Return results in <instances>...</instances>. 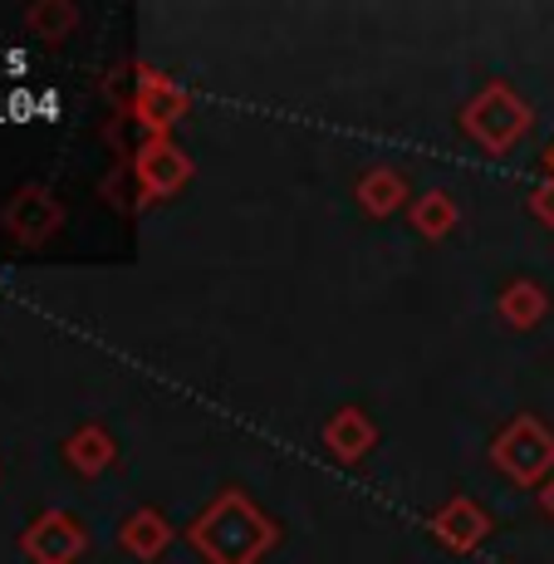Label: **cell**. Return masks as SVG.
Listing matches in <instances>:
<instances>
[{
    "label": "cell",
    "mask_w": 554,
    "mask_h": 564,
    "mask_svg": "<svg viewBox=\"0 0 554 564\" xmlns=\"http://www.w3.org/2000/svg\"><path fill=\"white\" fill-rule=\"evenodd\" d=\"M187 545L206 564H265L280 545V520H270L265 506L241 486H226L192 516Z\"/></svg>",
    "instance_id": "obj_1"
},
{
    "label": "cell",
    "mask_w": 554,
    "mask_h": 564,
    "mask_svg": "<svg viewBox=\"0 0 554 564\" xmlns=\"http://www.w3.org/2000/svg\"><path fill=\"white\" fill-rule=\"evenodd\" d=\"M530 128H535V108L520 99L506 79H491L461 108V133L471 138L476 148H486L491 158H506L510 148H520Z\"/></svg>",
    "instance_id": "obj_2"
},
{
    "label": "cell",
    "mask_w": 554,
    "mask_h": 564,
    "mask_svg": "<svg viewBox=\"0 0 554 564\" xmlns=\"http://www.w3.org/2000/svg\"><path fill=\"white\" fill-rule=\"evenodd\" d=\"M491 466L520 491H540L554 476V427L540 422L535 412L510 417L491 437Z\"/></svg>",
    "instance_id": "obj_3"
},
{
    "label": "cell",
    "mask_w": 554,
    "mask_h": 564,
    "mask_svg": "<svg viewBox=\"0 0 554 564\" xmlns=\"http://www.w3.org/2000/svg\"><path fill=\"white\" fill-rule=\"evenodd\" d=\"M113 99L138 128H143V138L172 133V128L187 118V108H192V94L182 89L172 74H162L157 64H148V59L128 64V89L113 94Z\"/></svg>",
    "instance_id": "obj_4"
},
{
    "label": "cell",
    "mask_w": 554,
    "mask_h": 564,
    "mask_svg": "<svg viewBox=\"0 0 554 564\" xmlns=\"http://www.w3.org/2000/svg\"><path fill=\"white\" fill-rule=\"evenodd\" d=\"M192 172H197V162L187 158V148H182L172 133L143 138V143L133 148V158H128V177H133V197L138 202L177 197V192L192 182Z\"/></svg>",
    "instance_id": "obj_5"
},
{
    "label": "cell",
    "mask_w": 554,
    "mask_h": 564,
    "mask_svg": "<svg viewBox=\"0 0 554 564\" xmlns=\"http://www.w3.org/2000/svg\"><path fill=\"white\" fill-rule=\"evenodd\" d=\"M491 530H496L491 511L481 501H471V496H447L427 520V535L452 555H476L491 540Z\"/></svg>",
    "instance_id": "obj_6"
},
{
    "label": "cell",
    "mask_w": 554,
    "mask_h": 564,
    "mask_svg": "<svg viewBox=\"0 0 554 564\" xmlns=\"http://www.w3.org/2000/svg\"><path fill=\"white\" fill-rule=\"evenodd\" d=\"M20 550L30 555V564H79L84 550H89V530L69 511H45L25 525Z\"/></svg>",
    "instance_id": "obj_7"
},
{
    "label": "cell",
    "mask_w": 554,
    "mask_h": 564,
    "mask_svg": "<svg viewBox=\"0 0 554 564\" xmlns=\"http://www.w3.org/2000/svg\"><path fill=\"white\" fill-rule=\"evenodd\" d=\"M0 226H6L10 236H15L20 246H45L59 236V226H64V206L59 197H54L50 187H20L15 197L6 202V212H0Z\"/></svg>",
    "instance_id": "obj_8"
},
{
    "label": "cell",
    "mask_w": 554,
    "mask_h": 564,
    "mask_svg": "<svg viewBox=\"0 0 554 564\" xmlns=\"http://www.w3.org/2000/svg\"><path fill=\"white\" fill-rule=\"evenodd\" d=\"M319 437H324V447H329V457H339L344 466H354V462H363L368 452L378 447V422L368 417L363 408L349 403V408H339L329 422H324Z\"/></svg>",
    "instance_id": "obj_9"
},
{
    "label": "cell",
    "mask_w": 554,
    "mask_h": 564,
    "mask_svg": "<svg viewBox=\"0 0 554 564\" xmlns=\"http://www.w3.org/2000/svg\"><path fill=\"white\" fill-rule=\"evenodd\" d=\"M172 540H177V525H172V520L162 516L157 506H138V511L128 516L123 525H118V545H123L133 560H143V564L167 555Z\"/></svg>",
    "instance_id": "obj_10"
},
{
    "label": "cell",
    "mask_w": 554,
    "mask_h": 564,
    "mask_svg": "<svg viewBox=\"0 0 554 564\" xmlns=\"http://www.w3.org/2000/svg\"><path fill=\"white\" fill-rule=\"evenodd\" d=\"M64 462L74 466L79 476H104L108 466L118 462V442H113V432L108 427H99V422H84V427H74L69 437H64Z\"/></svg>",
    "instance_id": "obj_11"
},
{
    "label": "cell",
    "mask_w": 554,
    "mask_h": 564,
    "mask_svg": "<svg viewBox=\"0 0 554 564\" xmlns=\"http://www.w3.org/2000/svg\"><path fill=\"white\" fill-rule=\"evenodd\" d=\"M354 197L358 206H363L373 221H388V216H398L408 206V177L398 167H368L363 177H358V187H354Z\"/></svg>",
    "instance_id": "obj_12"
},
{
    "label": "cell",
    "mask_w": 554,
    "mask_h": 564,
    "mask_svg": "<svg viewBox=\"0 0 554 564\" xmlns=\"http://www.w3.org/2000/svg\"><path fill=\"white\" fill-rule=\"evenodd\" d=\"M456 221H461V206L447 187H432L422 192V197H412V226H417V236H427V241H447L456 231Z\"/></svg>",
    "instance_id": "obj_13"
},
{
    "label": "cell",
    "mask_w": 554,
    "mask_h": 564,
    "mask_svg": "<svg viewBox=\"0 0 554 564\" xmlns=\"http://www.w3.org/2000/svg\"><path fill=\"white\" fill-rule=\"evenodd\" d=\"M545 314H550V295L535 280H510L501 290V319L510 329H535V324H545Z\"/></svg>",
    "instance_id": "obj_14"
},
{
    "label": "cell",
    "mask_w": 554,
    "mask_h": 564,
    "mask_svg": "<svg viewBox=\"0 0 554 564\" xmlns=\"http://www.w3.org/2000/svg\"><path fill=\"white\" fill-rule=\"evenodd\" d=\"M25 25L35 30L40 40H64L74 25H79V10L64 6V0H40V6L25 15Z\"/></svg>",
    "instance_id": "obj_15"
},
{
    "label": "cell",
    "mask_w": 554,
    "mask_h": 564,
    "mask_svg": "<svg viewBox=\"0 0 554 564\" xmlns=\"http://www.w3.org/2000/svg\"><path fill=\"white\" fill-rule=\"evenodd\" d=\"M530 216H535L540 226H554V172H545L540 187L530 192Z\"/></svg>",
    "instance_id": "obj_16"
},
{
    "label": "cell",
    "mask_w": 554,
    "mask_h": 564,
    "mask_svg": "<svg viewBox=\"0 0 554 564\" xmlns=\"http://www.w3.org/2000/svg\"><path fill=\"white\" fill-rule=\"evenodd\" d=\"M540 511H545V516L554 520V476H550L545 486H540Z\"/></svg>",
    "instance_id": "obj_17"
},
{
    "label": "cell",
    "mask_w": 554,
    "mask_h": 564,
    "mask_svg": "<svg viewBox=\"0 0 554 564\" xmlns=\"http://www.w3.org/2000/svg\"><path fill=\"white\" fill-rule=\"evenodd\" d=\"M540 172H554V148H550L545 158H540Z\"/></svg>",
    "instance_id": "obj_18"
}]
</instances>
